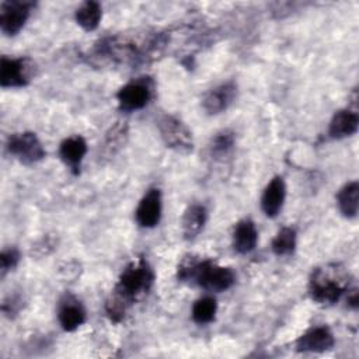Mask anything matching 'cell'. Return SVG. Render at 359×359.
I'll use <instances>...</instances> for the list:
<instances>
[{"label":"cell","mask_w":359,"mask_h":359,"mask_svg":"<svg viewBox=\"0 0 359 359\" xmlns=\"http://www.w3.org/2000/svg\"><path fill=\"white\" fill-rule=\"evenodd\" d=\"M31 62L28 59L1 57L0 84L1 87H22L29 83Z\"/></svg>","instance_id":"ba28073f"},{"label":"cell","mask_w":359,"mask_h":359,"mask_svg":"<svg viewBox=\"0 0 359 359\" xmlns=\"http://www.w3.org/2000/svg\"><path fill=\"white\" fill-rule=\"evenodd\" d=\"M151 91V81L147 77L137 79L125 84L116 94L119 108L126 112L142 109L150 101Z\"/></svg>","instance_id":"5b68a950"},{"label":"cell","mask_w":359,"mask_h":359,"mask_svg":"<svg viewBox=\"0 0 359 359\" xmlns=\"http://www.w3.org/2000/svg\"><path fill=\"white\" fill-rule=\"evenodd\" d=\"M236 91H237V87L231 81L216 86L215 88L209 90L203 97V101H202L203 109L212 115L223 112L233 102L236 97Z\"/></svg>","instance_id":"8fae6325"},{"label":"cell","mask_w":359,"mask_h":359,"mask_svg":"<svg viewBox=\"0 0 359 359\" xmlns=\"http://www.w3.org/2000/svg\"><path fill=\"white\" fill-rule=\"evenodd\" d=\"M285 195H286V187H285L283 178L282 177L272 178L266 185V188L264 189V194L261 198V208L268 217H275L280 212L283 206Z\"/></svg>","instance_id":"4fadbf2b"},{"label":"cell","mask_w":359,"mask_h":359,"mask_svg":"<svg viewBox=\"0 0 359 359\" xmlns=\"http://www.w3.org/2000/svg\"><path fill=\"white\" fill-rule=\"evenodd\" d=\"M217 311V303L213 297L205 296L198 299L192 306V318L198 324L210 323Z\"/></svg>","instance_id":"44dd1931"},{"label":"cell","mask_w":359,"mask_h":359,"mask_svg":"<svg viewBox=\"0 0 359 359\" xmlns=\"http://www.w3.org/2000/svg\"><path fill=\"white\" fill-rule=\"evenodd\" d=\"M154 282V272L144 261L129 264L119 276L114 294L107 302V313L114 321L123 318L126 307L137 297L146 294Z\"/></svg>","instance_id":"6da1fadb"},{"label":"cell","mask_w":359,"mask_h":359,"mask_svg":"<svg viewBox=\"0 0 359 359\" xmlns=\"http://www.w3.org/2000/svg\"><path fill=\"white\" fill-rule=\"evenodd\" d=\"M276 255H290L296 248V231L292 227H282L271 244Z\"/></svg>","instance_id":"ffe728a7"},{"label":"cell","mask_w":359,"mask_h":359,"mask_svg":"<svg viewBox=\"0 0 359 359\" xmlns=\"http://www.w3.org/2000/svg\"><path fill=\"white\" fill-rule=\"evenodd\" d=\"M332 346L334 335L327 327L310 328L296 341V349L300 352H324Z\"/></svg>","instance_id":"30bf717a"},{"label":"cell","mask_w":359,"mask_h":359,"mask_svg":"<svg viewBox=\"0 0 359 359\" xmlns=\"http://www.w3.org/2000/svg\"><path fill=\"white\" fill-rule=\"evenodd\" d=\"M161 216V192L157 188H151L142 198L136 209V222L139 226L150 229L160 222Z\"/></svg>","instance_id":"9c48e42d"},{"label":"cell","mask_w":359,"mask_h":359,"mask_svg":"<svg viewBox=\"0 0 359 359\" xmlns=\"http://www.w3.org/2000/svg\"><path fill=\"white\" fill-rule=\"evenodd\" d=\"M234 144V135L230 130H222L210 142V151L215 156L226 154Z\"/></svg>","instance_id":"7402d4cb"},{"label":"cell","mask_w":359,"mask_h":359,"mask_svg":"<svg viewBox=\"0 0 359 359\" xmlns=\"http://www.w3.org/2000/svg\"><path fill=\"white\" fill-rule=\"evenodd\" d=\"M258 241V231L252 220H240L233 231V247L240 254L251 252Z\"/></svg>","instance_id":"5bb4252c"},{"label":"cell","mask_w":359,"mask_h":359,"mask_svg":"<svg viewBox=\"0 0 359 359\" xmlns=\"http://www.w3.org/2000/svg\"><path fill=\"white\" fill-rule=\"evenodd\" d=\"M20 259V254L15 248H8V250H3L0 254V269H1V275H4L6 272L11 271L13 268H15V265L18 264Z\"/></svg>","instance_id":"603a6c76"},{"label":"cell","mask_w":359,"mask_h":359,"mask_svg":"<svg viewBox=\"0 0 359 359\" xmlns=\"http://www.w3.org/2000/svg\"><path fill=\"white\" fill-rule=\"evenodd\" d=\"M57 318L65 331H74L86 321V310L74 296L66 294L60 300Z\"/></svg>","instance_id":"7c38bea8"},{"label":"cell","mask_w":359,"mask_h":359,"mask_svg":"<svg viewBox=\"0 0 359 359\" xmlns=\"http://www.w3.org/2000/svg\"><path fill=\"white\" fill-rule=\"evenodd\" d=\"M348 279L341 269L317 268L313 271L309 283L310 297L320 304H332L345 292Z\"/></svg>","instance_id":"3957f363"},{"label":"cell","mask_w":359,"mask_h":359,"mask_svg":"<svg viewBox=\"0 0 359 359\" xmlns=\"http://www.w3.org/2000/svg\"><path fill=\"white\" fill-rule=\"evenodd\" d=\"M358 123H359V118L355 111L341 109L334 114L330 122L328 133L334 139L346 137L353 135L358 130Z\"/></svg>","instance_id":"2e32d148"},{"label":"cell","mask_w":359,"mask_h":359,"mask_svg":"<svg viewBox=\"0 0 359 359\" xmlns=\"http://www.w3.org/2000/svg\"><path fill=\"white\" fill-rule=\"evenodd\" d=\"M87 151V143L81 136H70L60 143L59 156L66 165H69L74 172L80 167V163Z\"/></svg>","instance_id":"9a60e30c"},{"label":"cell","mask_w":359,"mask_h":359,"mask_svg":"<svg viewBox=\"0 0 359 359\" xmlns=\"http://www.w3.org/2000/svg\"><path fill=\"white\" fill-rule=\"evenodd\" d=\"M337 203H338L341 213L345 217H355L358 215V209H359V184H358V181H351L339 189V192L337 195Z\"/></svg>","instance_id":"ac0fdd59"},{"label":"cell","mask_w":359,"mask_h":359,"mask_svg":"<svg viewBox=\"0 0 359 359\" xmlns=\"http://www.w3.org/2000/svg\"><path fill=\"white\" fill-rule=\"evenodd\" d=\"M178 279L194 282L210 292H223L233 286L236 276L230 268L220 266L210 259L185 258L178 266Z\"/></svg>","instance_id":"7a4b0ae2"},{"label":"cell","mask_w":359,"mask_h":359,"mask_svg":"<svg viewBox=\"0 0 359 359\" xmlns=\"http://www.w3.org/2000/svg\"><path fill=\"white\" fill-rule=\"evenodd\" d=\"M32 1L8 0L0 4V28L6 35H15L25 24L32 8Z\"/></svg>","instance_id":"8992f818"},{"label":"cell","mask_w":359,"mask_h":359,"mask_svg":"<svg viewBox=\"0 0 359 359\" xmlns=\"http://www.w3.org/2000/svg\"><path fill=\"white\" fill-rule=\"evenodd\" d=\"M100 20L101 6L97 1H86L76 10V21L86 31L95 29L100 24Z\"/></svg>","instance_id":"d6986e66"},{"label":"cell","mask_w":359,"mask_h":359,"mask_svg":"<svg viewBox=\"0 0 359 359\" xmlns=\"http://www.w3.org/2000/svg\"><path fill=\"white\" fill-rule=\"evenodd\" d=\"M158 130L164 143L177 150L192 149V136L188 128L172 115H163L158 119Z\"/></svg>","instance_id":"52a82bcc"},{"label":"cell","mask_w":359,"mask_h":359,"mask_svg":"<svg viewBox=\"0 0 359 359\" xmlns=\"http://www.w3.org/2000/svg\"><path fill=\"white\" fill-rule=\"evenodd\" d=\"M7 150L24 164H32L45 157L42 143L32 132L11 135L7 140Z\"/></svg>","instance_id":"277c9868"},{"label":"cell","mask_w":359,"mask_h":359,"mask_svg":"<svg viewBox=\"0 0 359 359\" xmlns=\"http://www.w3.org/2000/svg\"><path fill=\"white\" fill-rule=\"evenodd\" d=\"M206 216H208L206 208L198 203L191 205L185 210L182 217V233L187 240H192L201 233V230L206 223Z\"/></svg>","instance_id":"e0dca14e"}]
</instances>
